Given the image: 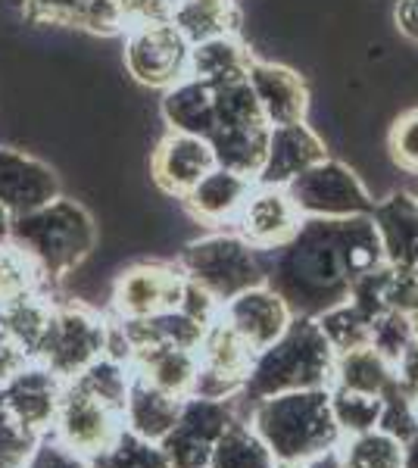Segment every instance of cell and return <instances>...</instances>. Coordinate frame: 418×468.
I'll return each instance as SVG.
<instances>
[{"label": "cell", "instance_id": "obj_1", "mask_svg": "<svg viewBox=\"0 0 418 468\" xmlns=\"http://www.w3.org/2000/svg\"><path fill=\"white\" fill-rule=\"evenodd\" d=\"M384 262V244L371 216L303 218L284 247L265 253V284L294 315L318 319L347 303L353 284Z\"/></svg>", "mask_w": 418, "mask_h": 468}, {"label": "cell", "instance_id": "obj_2", "mask_svg": "<svg viewBox=\"0 0 418 468\" xmlns=\"http://www.w3.org/2000/svg\"><path fill=\"white\" fill-rule=\"evenodd\" d=\"M334 359H338V353L328 344V337L322 335L318 322L309 315H294L284 335L256 353L244 390L234 399L250 410L265 397L331 388Z\"/></svg>", "mask_w": 418, "mask_h": 468}, {"label": "cell", "instance_id": "obj_3", "mask_svg": "<svg viewBox=\"0 0 418 468\" xmlns=\"http://www.w3.org/2000/svg\"><path fill=\"white\" fill-rule=\"evenodd\" d=\"M247 421L272 450L275 463L306 465L325 452L338 450L344 441L331 412L328 388L265 397L250 406Z\"/></svg>", "mask_w": 418, "mask_h": 468}, {"label": "cell", "instance_id": "obj_4", "mask_svg": "<svg viewBox=\"0 0 418 468\" xmlns=\"http://www.w3.org/2000/svg\"><path fill=\"white\" fill-rule=\"evenodd\" d=\"M10 240L32 256L50 284H57L79 269L97 247V225L81 203L57 197L35 213L13 218Z\"/></svg>", "mask_w": 418, "mask_h": 468}, {"label": "cell", "instance_id": "obj_5", "mask_svg": "<svg viewBox=\"0 0 418 468\" xmlns=\"http://www.w3.org/2000/svg\"><path fill=\"white\" fill-rule=\"evenodd\" d=\"M178 269L222 306L238 293L265 284V253L250 247L238 231H212L191 240L178 253Z\"/></svg>", "mask_w": 418, "mask_h": 468}, {"label": "cell", "instance_id": "obj_6", "mask_svg": "<svg viewBox=\"0 0 418 468\" xmlns=\"http://www.w3.org/2000/svg\"><path fill=\"white\" fill-rule=\"evenodd\" d=\"M106 337H110V322L103 315L81 303L53 300L48 328H44L32 359L50 368L59 381H72L91 362L103 356Z\"/></svg>", "mask_w": 418, "mask_h": 468}, {"label": "cell", "instance_id": "obj_7", "mask_svg": "<svg viewBox=\"0 0 418 468\" xmlns=\"http://www.w3.org/2000/svg\"><path fill=\"white\" fill-rule=\"evenodd\" d=\"M287 194L296 203L303 218H349L371 216L375 200L362 178L347 163L325 156L322 163L309 165L303 176L287 185Z\"/></svg>", "mask_w": 418, "mask_h": 468}, {"label": "cell", "instance_id": "obj_8", "mask_svg": "<svg viewBox=\"0 0 418 468\" xmlns=\"http://www.w3.org/2000/svg\"><path fill=\"white\" fill-rule=\"evenodd\" d=\"M253 359L256 350L219 313V319L209 324L203 341L197 344V378L191 397L234 399L244 390Z\"/></svg>", "mask_w": 418, "mask_h": 468}, {"label": "cell", "instance_id": "obj_9", "mask_svg": "<svg viewBox=\"0 0 418 468\" xmlns=\"http://www.w3.org/2000/svg\"><path fill=\"white\" fill-rule=\"evenodd\" d=\"M238 415V399L185 397L175 428L159 441L172 468H207L212 447Z\"/></svg>", "mask_w": 418, "mask_h": 468}, {"label": "cell", "instance_id": "obj_10", "mask_svg": "<svg viewBox=\"0 0 418 468\" xmlns=\"http://www.w3.org/2000/svg\"><path fill=\"white\" fill-rule=\"evenodd\" d=\"M125 66L141 85L172 88L191 75V44L172 22L125 32Z\"/></svg>", "mask_w": 418, "mask_h": 468}, {"label": "cell", "instance_id": "obj_11", "mask_svg": "<svg viewBox=\"0 0 418 468\" xmlns=\"http://www.w3.org/2000/svg\"><path fill=\"white\" fill-rule=\"evenodd\" d=\"M188 278L178 262H141L125 269L116 278L110 293L113 319H150L159 313H172L185 300Z\"/></svg>", "mask_w": 418, "mask_h": 468}, {"label": "cell", "instance_id": "obj_12", "mask_svg": "<svg viewBox=\"0 0 418 468\" xmlns=\"http://www.w3.org/2000/svg\"><path fill=\"white\" fill-rule=\"evenodd\" d=\"M123 428H125L123 415L116 410H110L97 397H91L79 384L66 381L57 421H53V431H50L59 443H66L70 450L91 459L110 447Z\"/></svg>", "mask_w": 418, "mask_h": 468}, {"label": "cell", "instance_id": "obj_13", "mask_svg": "<svg viewBox=\"0 0 418 468\" xmlns=\"http://www.w3.org/2000/svg\"><path fill=\"white\" fill-rule=\"evenodd\" d=\"M231 225L250 247H256V250H263V253H272V250H278V247H284L287 240L300 231L303 213L296 209L287 187L253 185V191L247 194L244 207L238 209Z\"/></svg>", "mask_w": 418, "mask_h": 468}, {"label": "cell", "instance_id": "obj_14", "mask_svg": "<svg viewBox=\"0 0 418 468\" xmlns=\"http://www.w3.org/2000/svg\"><path fill=\"white\" fill-rule=\"evenodd\" d=\"M63 388L66 381H59L50 368L28 359L19 372H13L10 378L0 384V397H4L6 410H10V415L22 428L44 437L53 431L59 399H63Z\"/></svg>", "mask_w": 418, "mask_h": 468}, {"label": "cell", "instance_id": "obj_15", "mask_svg": "<svg viewBox=\"0 0 418 468\" xmlns=\"http://www.w3.org/2000/svg\"><path fill=\"white\" fill-rule=\"evenodd\" d=\"M57 197H63V187L48 163L22 150L0 147V207L6 213L13 218L35 213Z\"/></svg>", "mask_w": 418, "mask_h": 468}, {"label": "cell", "instance_id": "obj_16", "mask_svg": "<svg viewBox=\"0 0 418 468\" xmlns=\"http://www.w3.org/2000/svg\"><path fill=\"white\" fill-rule=\"evenodd\" d=\"M212 169H216V154H212L209 141L185 132H169L150 156L154 185L178 200Z\"/></svg>", "mask_w": 418, "mask_h": 468}, {"label": "cell", "instance_id": "obj_17", "mask_svg": "<svg viewBox=\"0 0 418 468\" xmlns=\"http://www.w3.org/2000/svg\"><path fill=\"white\" fill-rule=\"evenodd\" d=\"M325 141L306 122L291 125H272L269 128V147H265V163L256 176V185H275L287 187L296 176L309 165L325 160Z\"/></svg>", "mask_w": 418, "mask_h": 468}, {"label": "cell", "instance_id": "obj_18", "mask_svg": "<svg viewBox=\"0 0 418 468\" xmlns=\"http://www.w3.org/2000/svg\"><path fill=\"white\" fill-rule=\"evenodd\" d=\"M222 319L260 353L284 335L287 324L294 322V313L269 284H260L228 300L222 306Z\"/></svg>", "mask_w": 418, "mask_h": 468}, {"label": "cell", "instance_id": "obj_19", "mask_svg": "<svg viewBox=\"0 0 418 468\" xmlns=\"http://www.w3.org/2000/svg\"><path fill=\"white\" fill-rule=\"evenodd\" d=\"M247 81H250V88H253L269 125L306 122L309 90H306V81L294 69L253 57V63H250V69H247Z\"/></svg>", "mask_w": 418, "mask_h": 468}, {"label": "cell", "instance_id": "obj_20", "mask_svg": "<svg viewBox=\"0 0 418 468\" xmlns=\"http://www.w3.org/2000/svg\"><path fill=\"white\" fill-rule=\"evenodd\" d=\"M371 218L381 234L384 260L418 282V197L406 191L391 194L387 200L375 203Z\"/></svg>", "mask_w": 418, "mask_h": 468}, {"label": "cell", "instance_id": "obj_21", "mask_svg": "<svg viewBox=\"0 0 418 468\" xmlns=\"http://www.w3.org/2000/svg\"><path fill=\"white\" fill-rule=\"evenodd\" d=\"M253 185H256L253 178L238 176V172L216 165V169L207 172V176L181 197V203H185V209L200 225L222 229V225L234 222V216H238V209L244 207V200H247V194L253 191Z\"/></svg>", "mask_w": 418, "mask_h": 468}, {"label": "cell", "instance_id": "obj_22", "mask_svg": "<svg viewBox=\"0 0 418 468\" xmlns=\"http://www.w3.org/2000/svg\"><path fill=\"white\" fill-rule=\"evenodd\" d=\"M128 368L134 378H144L154 388L166 390L172 397H191L194 378H197V350L188 346H169V344H150L134 346L128 353Z\"/></svg>", "mask_w": 418, "mask_h": 468}, {"label": "cell", "instance_id": "obj_23", "mask_svg": "<svg viewBox=\"0 0 418 468\" xmlns=\"http://www.w3.org/2000/svg\"><path fill=\"white\" fill-rule=\"evenodd\" d=\"M181 397H172L166 390L154 388L144 378H134L132 375V388H128V399H125V412H123V425L128 431H134L144 441L159 443L166 434L175 428L181 415Z\"/></svg>", "mask_w": 418, "mask_h": 468}, {"label": "cell", "instance_id": "obj_24", "mask_svg": "<svg viewBox=\"0 0 418 468\" xmlns=\"http://www.w3.org/2000/svg\"><path fill=\"white\" fill-rule=\"evenodd\" d=\"M163 119L169 125V132L209 138L216 132V94H212V85L188 75L178 85L166 88Z\"/></svg>", "mask_w": 418, "mask_h": 468}, {"label": "cell", "instance_id": "obj_25", "mask_svg": "<svg viewBox=\"0 0 418 468\" xmlns=\"http://www.w3.org/2000/svg\"><path fill=\"white\" fill-rule=\"evenodd\" d=\"M253 54L238 35H219L191 48V79L222 85V81L247 79Z\"/></svg>", "mask_w": 418, "mask_h": 468}, {"label": "cell", "instance_id": "obj_26", "mask_svg": "<svg viewBox=\"0 0 418 468\" xmlns=\"http://www.w3.org/2000/svg\"><path fill=\"white\" fill-rule=\"evenodd\" d=\"M331 384L384 399L397 388V368H393V362H387L375 346H362V350L338 353Z\"/></svg>", "mask_w": 418, "mask_h": 468}, {"label": "cell", "instance_id": "obj_27", "mask_svg": "<svg viewBox=\"0 0 418 468\" xmlns=\"http://www.w3.org/2000/svg\"><path fill=\"white\" fill-rule=\"evenodd\" d=\"M238 22L241 13L234 0H178L172 13V26L191 48L219 35H238Z\"/></svg>", "mask_w": 418, "mask_h": 468}, {"label": "cell", "instance_id": "obj_28", "mask_svg": "<svg viewBox=\"0 0 418 468\" xmlns=\"http://www.w3.org/2000/svg\"><path fill=\"white\" fill-rule=\"evenodd\" d=\"M269 128H216L209 134V147L216 154V165L231 169L238 176L253 178L260 176L263 163H265V147H269Z\"/></svg>", "mask_w": 418, "mask_h": 468}, {"label": "cell", "instance_id": "obj_29", "mask_svg": "<svg viewBox=\"0 0 418 468\" xmlns=\"http://www.w3.org/2000/svg\"><path fill=\"white\" fill-rule=\"evenodd\" d=\"M53 309L50 293H32V297L13 300V303L0 306V319H4V337L16 350L26 353L28 359L35 356L38 341H41L44 328H48Z\"/></svg>", "mask_w": 418, "mask_h": 468}, {"label": "cell", "instance_id": "obj_30", "mask_svg": "<svg viewBox=\"0 0 418 468\" xmlns=\"http://www.w3.org/2000/svg\"><path fill=\"white\" fill-rule=\"evenodd\" d=\"M275 456L247 419H234L216 441L207 468H272Z\"/></svg>", "mask_w": 418, "mask_h": 468}, {"label": "cell", "instance_id": "obj_31", "mask_svg": "<svg viewBox=\"0 0 418 468\" xmlns=\"http://www.w3.org/2000/svg\"><path fill=\"white\" fill-rule=\"evenodd\" d=\"M48 288L50 282L44 278V271L35 266V260L19 244H13V240L0 244V306L32 297V293H48Z\"/></svg>", "mask_w": 418, "mask_h": 468}, {"label": "cell", "instance_id": "obj_32", "mask_svg": "<svg viewBox=\"0 0 418 468\" xmlns=\"http://www.w3.org/2000/svg\"><path fill=\"white\" fill-rule=\"evenodd\" d=\"M72 384H79L81 390H88L91 397H97L101 403H106L110 410H116L119 415L125 412V399L128 388H132V368L128 362L116 356H103L94 359L81 375H75Z\"/></svg>", "mask_w": 418, "mask_h": 468}, {"label": "cell", "instance_id": "obj_33", "mask_svg": "<svg viewBox=\"0 0 418 468\" xmlns=\"http://www.w3.org/2000/svg\"><path fill=\"white\" fill-rule=\"evenodd\" d=\"M212 94H216V128L269 125L247 79H234V81H222V85H212Z\"/></svg>", "mask_w": 418, "mask_h": 468}, {"label": "cell", "instance_id": "obj_34", "mask_svg": "<svg viewBox=\"0 0 418 468\" xmlns=\"http://www.w3.org/2000/svg\"><path fill=\"white\" fill-rule=\"evenodd\" d=\"M318 328L328 337V344L334 346V353H349V350H362L371 346V324L375 319L362 313L356 303H340L328 309V313L318 315Z\"/></svg>", "mask_w": 418, "mask_h": 468}, {"label": "cell", "instance_id": "obj_35", "mask_svg": "<svg viewBox=\"0 0 418 468\" xmlns=\"http://www.w3.org/2000/svg\"><path fill=\"white\" fill-rule=\"evenodd\" d=\"M88 463L91 468H172L159 443L144 441V437L128 431V428H123L116 434V441L97 452V456H91Z\"/></svg>", "mask_w": 418, "mask_h": 468}, {"label": "cell", "instance_id": "obj_36", "mask_svg": "<svg viewBox=\"0 0 418 468\" xmlns=\"http://www.w3.org/2000/svg\"><path fill=\"white\" fill-rule=\"evenodd\" d=\"M328 394H331L334 421H338L344 437H356V434H366L378 428V419H381V410H384L381 397L359 394V390L338 388V384H331Z\"/></svg>", "mask_w": 418, "mask_h": 468}, {"label": "cell", "instance_id": "obj_37", "mask_svg": "<svg viewBox=\"0 0 418 468\" xmlns=\"http://www.w3.org/2000/svg\"><path fill=\"white\" fill-rule=\"evenodd\" d=\"M340 459L347 468H402V443L384 431H366L340 441Z\"/></svg>", "mask_w": 418, "mask_h": 468}, {"label": "cell", "instance_id": "obj_38", "mask_svg": "<svg viewBox=\"0 0 418 468\" xmlns=\"http://www.w3.org/2000/svg\"><path fill=\"white\" fill-rule=\"evenodd\" d=\"M41 437L22 428L6 410L4 397H0V468H26L28 456L35 452Z\"/></svg>", "mask_w": 418, "mask_h": 468}, {"label": "cell", "instance_id": "obj_39", "mask_svg": "<svg viewBox=\"0 0 418 468\" xmlns=\"http://www.w3.org/2000/svg\"><path fill=\"white\" fill-rule=\"evenodd\" d=\"M413 324L402 313H384L378 315L375 324H371V346H375L378 353L397 366V359L406 353V346L413 344Z\"/></svg>", "mask_w": 418, "mask_h": 468}, {"label": "cell", "instance_id": "obj_40", "mask_svg": "<svg viewBox=\"0 0 418 468\" xmlns=\"http://www.w3.org/2000/svg\"><path fill=\"white\" fill-rule=\"evenodd\" d=\"M378 431L391 434L393 441L406 443L409 437L418 431V403H413L406 394L400 390V384L384 397V410L378 419Z\"/></svg>", "mask_w": 418, "mask_h": 468}, {"label": "cell", "instance_id": "obj_41", "mask_svg": "<svg viewBox=\"0 0 418 468\" xmlns=\"http://www.w3.org/2000/svg\"><path fill=\"white\" fill-rule=\"evenodd\" d=\"M387 150H391V160L397 163L402 172L418 176V110L402 112L397 122L391 125Z\"/></svg>", "mask_w": 418, "mask_h": 468}, {"label": "cell", "instance_id": "obj_42", "mask_svg": "<svg viewBox=\"0 0 418 468\" xmlns=\"http://www.w3.org/2000/svg\"><path fill=\"white\" fill-rule=\"evenodd\" d=\"M175 4L178 0H119V19H123V35L141 26H156V22H172Z\"/></svg>", "mask_w": 418, "mask_h": 468}, {"label": "cell", "instance_id": "obj_43", "mask_svg": "<svg viewBox=\"0 0 418 468\" xmlns=\"http://www.w3.org/2000/svg\"><path fill=\"white\" fill-rule=\"evenodd\" d=\"M26 468H91V463L81 452L59 443L53 434H44L41 441H38L35 452L28 456Z\"/></svg>", "mask_w": 418, "mask_h": 468}, {"label": "cell", "instance_id": "obj_44", "mask_svg": "<svg viewBox=\"0 0 418 468\" xmlns=\"http://www.w3.org/2000/svg\"><path fill=\"white\" fill-rule=\"evenodd\" d=\"M26 16L44 26H75L85 0H22Z\"/></svg>", "mask_w": 418, "mask_h": 468}, {"label": "cell", "instance_id": "obj_45", "mask_svg": "<svg viewBox=\"0 0 418 468\" xmlns=\"http://www.w3.org/2000/svg\"><path fill=\"white\" fill-rule=\"evenodd\" d=\"M75 26L88 28V32H97V35H119L123 32L119 0H85Z\"/></svg>", "mask_w": 418, "mask_h": 468}, {"label": "cell", "instance_id": "obj_46", "mask_svg": "<svg viewBox=\"0 0 418 468\" xmlns=\"http://www.w3.org/2000/svg\"><path fill=\"white\" fill-rule=\"evenodd\" d=\"M397 384L413 403H418V341L406 346V353L397 359Z\"/></svg>", "mask_w": 418, "mask_h": 468}, {"label": "cell", "instance_id": "obj_47", "mask_svg": "<svg viewBox=\"0 0 418 468\" xmlns=\"http://www.w3.org/2000/svg\"><path fill=\"white\" fill-rule=\"evenodd\" d=\"M393 19H397L400 35H406L409 41L418 44V0H397Z\"/></svg>", "mask_w": 418, "mask_h": 468}, {"label": "cell", "instance_id": "obj_48", "mask_svg": "<svg viewBox=\"0 0 418 468\" xmlns=\"http://www.w3.org/2000/svg\"><path fill=\"white\" fill-rule=\"evenodd\" d=\"M402 468H418V431L402 443Z\"/></svg>", "mask_w": 418, "mask_h": 468}, {"label": "cell", "instance_id": "obj_49", "mask_svg": "<svg viewBox=\"0 0 418 468\" xmlns=\"http://www.w3.org/2000/svg\"><path fill=\"white\" fill-rule=\"evenodd\" d=\"M306 468H347V465H344V459H340V452L331 450V452H325V456L313 459V463H306Z\"/></svg>", "mask_w": 418, "mask_h": 468}, {"label": "cell", "instance_id": "obj_50", "mask_svg": "<svg viewBox=\"0 0 418 468\" xmlns=\"http://www.w3.org/2000/svg\"><path fill=\"white\" fill-rule=\"evenodd\" d=\"M10 234H13V216L0 207V244H6V240H10Z\"/></svg>", "mask_w": 418, "mask_h": 468}, {"label": "cell", "instance_id": "obj_51", "mask_svg": "<svg viewBox=\"0 0 418 468\" xmlns=\"http://www.w3.org/2000/svg\"><path fill=\"white\" fill-rule=\"evenodd\" d=\"M406 319H409V324H413V337L418 341V306L413 309V313H406Z\"/></svg>", "mask_w": 418, "mask_h": 468}, {"label": "cell", "instance_id": "obj_52", "mask_svg": "<svg viewBox=\"0 0 418 468\" xmlns=\"http://www.w3.org/2000/svg\"><path fill=\"white\" fill-rule=\"evenodd\" d=\"M272 468H306V465H296V463H275Z\"/></svg>", "mask_w": 418, "mask_h": 468}]
</instances>
